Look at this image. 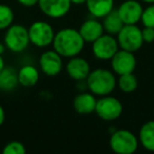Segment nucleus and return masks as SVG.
Segmentation results:
<instances>
[{
  "label": "nucleus",
  "mask_w": 154,
  "mask_h": 154,
  "mask_svg": "<svg viewBox=\"0 0 154 154\" xmlns=\"http://www.w3.org/2000/svg\"><path fill=\"white\" fill-rule=\"evenodd\" d=\"M30 42L38 48H47L53 43L55 32L52 26L47 21L38 20L28 28Z\"/></svg>",
  "instance_id": "nucleus-6"
},
{
  "label": "nucleus",
  "mask_w": 154,
  "mask_h": 154,
  "mask_svg": "<svg viewBox=\"0 0 154 154\" xmlns=\"http://www.w3.org/2000/svg\"><path fill=\"white\" fill-rule=\"evenodd\" d=\"M117 87L124 93H132L138 87L137 77L133 73L119 75L117 78Z\"/></svg>",
  "instance_id": "nucleus-21"
},
{
  "label": "nucleus",
  "mask_w": 154,
  "mask_h": 154,
  "mask_svg": "<svg viewBox=\"0 0 154 154\" xmlns=\"http://www.w3.org/2000/svg\"><path fill=\"white\" fill-rule=\"evenodd\" d=\"M38 8L43 15L53 19H59L70 12L71 0H39Z\"/></svg>",
  "instance_id": "nucleus-10"
},
{
  "label": "nucleus",
  "mask_w": 154,
  "mask_h": 154,
  "mask_svg": "<svg viewBox=\"0 0 154 154\" xmlns=\"http://www.w3.org/2000/svg\"><path fill=\"white\" fill-rule=\"evenodd\" d=\"M143 2L148 3V5H151V3H154V0H141Z\"/></svg>",
  "instance_id": "nucleus-31"
},
{
  "label": "nucleus",
  "mask_w": 154,
  "mask_h": 154,
  "mask_svg": "<svg viewBox=\"0 0 154 154\" xmlns=\"http://www.w3.org/2000/svg\"><path fill=\"white\" fill-rule=\"evenodd\" d=\"M119 50L117 39L113 35L103 34L92 42V53L95 58L99 60H111Z\"/></svg>",
  "instance_id": "nucleus-8"
},
{
  "label": "nucleus",
  "mask_w": 154,
  "mask_h": 154,
  "mask_svg": "<svg viewBox=\"0 0 154 154\" xmlns=\"http://www.w3.org/2000/svg\"><path fill=\"white\" fill-rule=\"evenodd\" d=\"M86 86L95 96L110 95L117 87V79L113 72L103 68L91 71L86 79Z\"/></svg>",
  "instance_id": "nucleus-2"
},
{
  "label": "nucleus",
  "mask_w": 154,
  "mask_h": 154,
  "mask_svg": "<svg viewBox=\"0 0 154 154\" xmlns=\"http://www.w3.org/2000/svg\"><path fill=\"white\" fill-rule=\"evenodd\" d=\"M18 85V71L13 66H5L0 72V90L10 92L15 90Z\"/></svg>",
  "instance_id": "nucleus-18"
},
{
  "label": "nucleus",
  "mask_w": 154,
  "mask_h": 154,
  "mask_svg": "<svg viewBox=\"0 0 154 154\" xmlns=\"http://www.w3.org/2000/svg\"><path fill=\"white\" fill-rule=\"evenodd\" d=\"M85 43L79 31L73 28H64L55 33L52 45L53 50L62 58H72L82 53Z\"/></svg>",
  "instance_id": "nucleus-1"
},
{
  "label": "nucleus",
  "mask_w": 154,
  "mask_h": 154,
  "mask_svg": "<svg viewBox=\"0 0 154 154\" xmlns=\"http://www.w3.org/2000/svg\"><path fill=\"white\" fill-rule=\"evenodd\" d=\"M78 31H79L85 42H90V43L94 42L105 32L103 23L99 20H97V18L94 19V17L92 19H88L82 22V24L80 26Z\"/></svg>",
  "instance_id": "nucleus-15"
},
{
  "label": "nucleus",
  "mask_w": 154,
  "mask_h": 154,
  "mask_svg": "<svg viewBox=\"0 0 154 154\" xmlns=\"http://www.w3.org/2000/svg\"><path fill=\"white\" fill-rule=\"evenodd\" d=\"M14 12L12 8L0 3V31L7 30L14 22Z\"/></svg>",
  "instance_id": "nucleus-22"
},
{
  "label": "nucleus",
  "mask_w": 154,
  "mask_h": 154,
  "mask_svg": "<svg viewBox=\"0 0 154 154\" xmlns=\"http://www.w3.org/2000/svg\"><path fill=\"white\" fill-rule=\"evenodd\" d=\"M122 103L118 98L111 95H106L97 99L95 113L105 122H113L122 114Z\"/></svg>",
  "instance_id": "nucleus-7"
},
{
  "label": "nucleus",
  "mask_w": 154,
  "mask_h": 154,
  "mask_svg": "<svg viewBox=\"0 0 154 154\" xmlns=\"http://www.w3.org/2000/svg\"><path fill=\"white\" fill-rule=\"evenodd\" d=\"M143 8L137 0H125L117 9L124 24H137L140 21Z\"/></svg>",
  "instance_id": "nucleus-12"
},
{
  "label": "nucleus",
  "mask_w": 154,
  "mask_h": 154,
  "mask_svg": "<svg viewBox=\"0 0 154 154\" xmlns=\"http://www.w3.org/2000/svg\"><path fill=\"white\" fill-rule=\"evenodd\" d=\"M5 50H7L5 45L3 42H0V55H2V54L5 52Z\"/></svg>",
  "instance_id": "nucleus-30"
},
{
  "label": "nucleus",
  "mask_w": 154,
  "mask_h": 154,
  "mask_svg": "<svg viewBox=\"0 0 154 154\" xmlns=\"http://www.w3.org/2000/svg\"><path fill=\"white\" fill-rule=\"evenodd\" d=\"M141 35H143V42L151 43L154 41V29L149 28V26H145L141 30Z\"/></svg>",
  "instance_id": "nucleus-25"
},
{
  "label": "nucleus",
  "mask_w": 154,
  "mask_h": 154,
  "mask_svg": "<svg viewBox=\"0 0 154 154\" xmlns=\"http://www.w3.org/2000/svg\"><path fill=\"white\" fill-rule=\"evenodd\" d=\"M71 2H72V5H82L87 2V0H71Z\"/></svg>",
  "instance_id": "nucleus-28"
},
{
  "label": "nucleus",
  "mask_w": 154,
  "mask_h": 154,
  "mask_svg": "<svg viewBox=\"0 0 154 154\" xmlns=\"http://www.w3.org/2000/svg\"><path fill=\"white\" fill-rule=\"evenodd\" d=\"M153 115H154V110H153Z\"/></svg>",
  "instance_id": "nucleus-32"
},
{
  "label": "nucleus",
  "mask_w": 154,
  "mask_h": 154,
  "mask_svg": "<svg viewBox=\"0 0 154 154\" xmlns=\"http://www.w3.org/2000/svg\"><path fill=\"white\" fill-rule=\"evenodd\" d=\"M111 66L113 72L118 76L134 73L136 68V57L132 52L119 49L111 58Z\"/></svg>",
  "instance_id": "nucleus-9"
},
{
  "label": "nucleus",
  "mask_w": 154,
  "mask_h": 154,
  "mask_svg": "<svg viewBox=\"0 0 154 154\" xmlns=\"http://www.w3.org/2000/svg\"><path fill=\"white\" fill-rule=\"evenodd\" d=\"M97 99L91 92H82L73 99V109L77 114L89 115L95 112Z\"/></svg>",
  "instance_id": "nucleus-14"
},
{
  "label": "nucleus",
  "mask_w": 154,
  "mask_h": 154,
  "mask_svg": "<svg viewBox=\"0 0 154 154\" xmlns=\"http://www.w3.org/2000/svg\"><path fill=\"white\" fill-rule=\"evenodd\" d=\"M66 74L76 82H86L91 72V66L88 60L79 56H74L70 58L66 66Z\"/></svg>",
  "instance_id": "nucleus-13"
},
{
  "label": "nucleus",
  "mask_w": 154,
  "mask_h": 154,
  "mask_svg": "<svg viewBox=\"0 0 154 154\" xmlns=\"http://www.w3.org/2000/svg\"><path fill=\"white\" fill-rule=\"evenodd\" d=\"M39 71L32 64H26L18 70V82L23 88H32L39 82Z\"/></svg>",
  "instance_id": "nucleus-17"
},
{
  "label": "nucleus",
  "mask_w": 154,
  "mask_h": 154,
  "mask_svg": "<svg viewBox=\"0 0 154 154\" xmlns=\"http://www.w3.org/2000/svg\"><path fill=\"white\" fill-rule=\"evenodd\" d=\"M26 152V149L24 147V145L17 140L10 141L2 149L3 154H24Z\"/></svg>",
  "instance_id": "nucleus-23"
},
{
  "label": "nucleus",
  "mask_w": 154,
  "mask_h": 154,
  "mask_svg": "<svg viewBox=\"0 0 154 154\" xmlns=\"http://www.w3.org/2000/svg\"><path fill=\"white\" fill-rule=\"evenodd\" d=\"M89 13L97 19H103L106 15L114 10V0H87Z\"/></svg>",
  "instance_id": "nucleus-16"
},
{
  "label": "nucleus",
  "mask_w": 154,
  "mask_h": 154,
  "mask_svg": "<svg viewBox=\"0 0 154 154\" xmlns=\"http://www.w3.org/2000/svg\"><path fill=\"white\" fill-rule=\"evenodd\" d=\"M119 49L135 53L143 45L141 29L136 24H125L122 29L116 35Z\"/></svg>",
  "instance_id": "nucleus-5"
},
{
  "label": "nucleus",
  "mask_w": 154,
  "mask_h": 154,
  "mask_svg": "<svg viewBox=\"0 0 154 154\" xmlns=\"http://www.w3.org/2000/svg\"><path fill=\"white\" fill-rule=\"evenodd\" d=\"M38 62L41 72L50 77L57 76L63 68L62 57L55 50H49V51L43 52L39 57Z\"/></svg>",
  "instance_id": "nucleus-11"
},
{
  "label": "nucleus",
  "mask_w": 154,
  "mask_h": 154,
  "mask_svg": "<svg viewBox=\"0 0 154 154\" xmlns=\"http://www.w3.org/2000/svg\"><path fill=\"white\" fill-rule=\"evenodd\" d=\"M101 23H103L105 32L107 34L113 35V36H116L122 29V26H125L124 22L120 19L119 15H118L117 10H112L108 15H106L103 18Z\"/></svg>",
  "instance_id": "nucleus-20"
},
{
  "label": "nucleus",
  "mask_w": 154,
  "mask_h": 154,
  "mask_svg": "<svg viewBox=\"0 0 154 154\" xmlns=\"http://www.w3.org/2000/svg\"><path fill=\"white\" fill-rule=\"evenodd\" d=\"M5 112L3 107L0 105V127L5 124Z\"/></svg>",
  "instance_id": "nucleus-27"
},
{
  "label": "nucleus",
  "mask_w": 154,
  "mask_h": 154,
  "mask_svg": "<svg viewBox=\"0 0 154 154\" xmlns=\"http://www.w3.org/2000/svg\"><path fill=\"white\" fill-rule=\"evenodd\" d=\"M140 21L143 24V26H149V28L154 29V3H151L146 9H143Z\"/></svg>",
  "instance_id": "nucleus-24"
},
{
  "label": "nucleus",
  "mask_w": 154,
  "mask_h": 154,
  "mask_svg": "<svg viewBox=\"0 0 154 154\" xmlns=\"http://www.w3.org/2000/svg\"><path fill=\"white\" fill-rule=\"evenodd\" d=\"M138 141L143 149L154 152V120H148L140 127Z\"/></svg>",
  "instance_id": "nucleus-19"
},
{
  "label": "nucleus",
  "mask_w": 154,
  "mask_h": 154,
  "mask_svg": "<svg viewBox=\"0 0 154 154\" xmlns=\"http://www.w3.org/2000/svg\"><path fill=\"white\" fill-rule=\"evenodd\" d=\"M5 66V59H3L2 55H0V72L3 70V68Z\"/></svg>",
  "instance_id": "nucleus-29"
},
{
  "label": "nucleus",
  "mask_w": 154,
  "mask_h": 154,
  "mask_svg": "<svg viewBox=\"0 0 154 154\" xmlns=\"http://www.w3.org/2000/svg\"><path fill=\"white\" fill-rule=\"evenodd\" d=\"M3 43L13 53H21L30 45L29 31L22 24H12L5 30Z\"/></svg>",
  "instance_id": "nucleus-4"
},
{
  "label": "nucleus",
  "mask_w": 154,
  "mask_h": 154,
  "mask_svg": "<svg viewBox=\"0 0 154 154\" xmlns=\"http://www.w3.org/2000/svg\"><path fill=\"white\" fill-rule=\"evenodd\" d=\"M17 1L21 5H23V7H26V8H32V7H35V5H38V1H39V0H17Z\"/></svg>",
  "instance_id": "nucleus-26"
},
{
  "label": "nucleus",
  "mask_w": 154,
  "mask_h": 154,
  "mask_svg": "<svg viewBox=\"0 0 154 154\" xmlns=\"http://www.w3.org/2000/svg\"><path fill=\"white\" fill-rule=\"evenodd\" d=\"M109 145L112 151L116 154H133L138 148L139 141L134 133L119 129L111 134Z\"/></svg>",
  "instance_id": "nucleus-3"
}]
</instances>
